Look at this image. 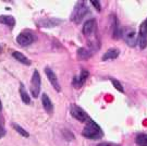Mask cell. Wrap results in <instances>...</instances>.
Returning a JSON list of instances; mask_svg holds the SVG:
<instances>
[{"mask_svg":"<svg viewBox=\"0 0 147 146\" xmlns=\"http://www.w3.org/2000/svg\"><path fill=\"white\" fill-rule=\"evenodd\" d=\"M82 135L86 139H89V140H99L104 136V132L101 130V128L94 120L88 119L85 128L82 131Z\"/></svg>","mask_w":147,"mask_h":146,"instance_id":"cell-1","label":"cell"},{"mask_svg":"<svg viewBox=\"0 0 147 146\" xmlns=\"http://www.w3.org/2000/svg\"><path fill=\"white\" fill-rule=\"evenodd\" d=\"M88 12L89 9L87 7V3L85 1H79L74 7V10L72 12V16H71V20L75 24H80Z\"/></svg>","mask_w":147,"mask_h":146,"instance_id":"cell-2","label":"cell"},{"mask_svg":"<svg viewBox=\"0 0 147 146\" xmlns=\"http://www.w3.org/2000/svg\"><path fill=\"white\" fill-rule=\"evenodd\" d=\"M121 36L124 39L127 46L130 47H135L137 45V33L134 28L132 27H124L122 30Z\"/></svg>","mask_w":147,"mask_h":146,"instance_id":"cell-3","label":"cell"},{"mask_svg":"<svg viewBox=\"0 0 147 146\" xmlns=\"http://www.w3.org/2000/svg\"><path fill=\"white\" fill-rule=\"evenodd\" d=\"M40 89H42V78L38 70H34L31 80V94L34 98H37L40 94Z\"/></svg>","mask_w":147,"mask_h":146,"instance_id":"cell-4","label":"cell"},{"mask_svg":"<svg viewBox=\"0 0 147 146\" xmlns=\"http://www.w3.org/2000/svg\"><path fill=\"white\" fill-rule=\"evenodd\" d=\"M36 41V36L32 33L31 31H23L21 32L18 37H16V43L22 46V47H26V46H30L31 44Z\"/></svg>","mask_w":147,"mask_h":146,"instance_id":"cell-5","label":"cell"},{"mask_svg":"<svg viewBox=\"0 0 147 146\" xmlns=\"http://www.w3.org/2000/svg\"><path fill=\"white\" fill-rule=\"evenodd\" d=\"M70 114H71V116L73 117L74 119L81 121V122H85V121L87 122L89 119L87 114L81 107H79L78 105H74V104L71 105V107H70Z\"/></svg>","mask_w":147,"mask_h":146,"instance_id":"cell-6","label":"cell"},{"mask_svg":"<svg viewBox=\"0 0 147 146\" xmlns=\"http://www.w3.org/2000/svg\"><path fill=\"white\" fill-rule=\"evenodd\" d=\"M137 44L140 45L141 49H145L147 47V19L140 26L138 36H137Z\"/></svg>","mask_w":147,"mask_h":146,"instance_id":"cell-7","label":"cell"},{"mask_svg":"<svg viewBox=\"0 0 147 146\" xmlns=\"http://www.w3.org/2000/svg\"><path fill=\"white\" fill-rule=\"evenodd\" d=\"M88 76H89L88 71L87 70H82L79 75L74 76L73 81H72V85H73L74 89H81L84 85L85 82H86V80L88 78Z\"/></svg>","mask_w":147,"mask_h":146,"instance_id":"cell-8","label":"cell"},{"mask_svg":"<svg viewBox=\"0 0 147 146\" xmlns=\"http://www.w3.org/2000/svg\"><path fill=\"white\" fill-rule=\"evenodd\" d=\"M45 73H46V76H47L48 81L50 82V84L53 85V87L57 92H60L61 91V87H60V83L58 81V78L56 75V73L53 72V70H51V68H46L45 69Z\"/></svg>","mask_w":147,"mask_h":146,"instance_id":"cell-9","label":"cell"},{"mask_svg":"<svg viewBox=\"0 0 147 146\" xmlns=\"http://www.w3.org/2000/svg\"><path fill=\"white\" fill-rule=\"evenodd\" d=\"M111 19H112V37L115 38V39H118V38H120L121 37V33H122V30H121L120 27V22L118 20V18H117L115 14H111Z\"/></svg>","mask_w":147,"mask_h":146,"instance_id":"cell-10","label":"cell"},{"mask_svg":"<svg viewBox=\"0 0 147 146\" xmlns=\"http://www.w3.org/2000/svg\"><path fill=\"white\" fill-rule=\"evenodd\" d=\"M60 22L61 21L58 19H42L37 21V25L40 27H53V26L58 25Z\"/></svg>","mask_w":147,"mask_h":146,"instance_id":"cell-11","label":"cell"},{"mask_svg":"<svg viewBox=\"0 0 147 146\" xmlns=\"http://www.w3.org/2000/svg\"><path fill=\"white\" fill-rule=\"evenodd\" d=\"M93 55H94V51L86 47L79 48V49H78V52H76V56H78V58H79L80 60H87V59H89Z\"/></svg>","mask_w":147,"mask_h":146,"instance_id":"cell-12","label":"cell"},{"mask_svg":"<svg viewBox=\"0 0 147 146\" xmlns=\"http://www.w3.org/2000/svg\"><path fill=\"white\" fill-rule=\"evenodd\" d=\"M120 55V50L118 48H110L108 49L106 53H104L102 56V61H107V60H113V59H117Z\"/></svg>","mask_w":147,"mask_h":146,"instance_id":"cell-13","label":"cell"},{"mask_svg":"<svg viewBox=\"0 0 147 146\" xmlns=\"http://www.w3.org/2000/svg\"><path fill=\"white\" fill-rule=\"evenodd\" d=\"M42 107H44V109L46 110L48 114L53 112V103H51L50 98L48 97V95L45 94V93H42Z\"/></svg>","mask_w":147,"mask_h":146,"instance_id":"cell-14","label":"cell"},{"mask_svg":"<svg viewBox=\"0 0 147 146\" xmlns=\"http://www.w3.org/2000/svg\"><path fill=\"white\" fill-rule=\"evenodd\" d=\"M12 57L14 58L16 60H18L19 62L23 63V64H25V66H30V64H31V60H30L27 57H25L22 52L13 51L12 52Z\"/></svg>","mask_w":147,"mask_h":146,"instance_id":"cell-15","label":"cell"},{"mask_svg":"<svg viewBox=\"0 0 147 146\" xmlns=\"http://www.w3.org/2000/svg\"><path fill=\"white\" fill-rule=\"evenodd\" d=\"M0 23L12 28L13 26L16 25V19L12 16H5V14H3V16H0Z\"/></svg>","mask_w":147,"mask_h":146,"instance_id":"cell-16","label":"cell"},{"mask_svg":"<svg viewBox=\"0 0 147 146\" xmlns=\"http://www.w3.org/2000/svg\"><path fill=\"white\" fill-rule=\"evenodd\" d=\"M19 92H20V96H21L22 101L26 105L30 104V103H31V97H30V95L27 94L26 89H25V86L22 83H20V89H19Z\"/></svg>","mask_w":147,"mask_h":146,"instance_id":"cell-17","label":"cell"},{"mask_svg":"<svg viewBox=\"0 0 147 146\" xmlns=\"http://www.w3.org/2000/svg\"><path fill=\"white\" fill-rule=\"evenodd\" d=\"M135 143L138 146H147V134L140 133L135 137Z\"/></svg>","mask_w":147,"mask_h":146,"instance_id":"cell-18","label":"cell"},{"mask_svg":"<svg viewBox=\"0 0 147 146\" xmlns=\"http://www.w3.org/2000/svg\"><path fill=\"white\" fill-rule=\"evenodd\" d=\"M12 128H13L20 135L24 136V137H28V136H30V133H28L27 131H25V129H23L21 125L16 124V123H12Z\"/></svg>","mask_w":147,"mask_h":146,"instance_id":"cell-19","label":"cell"},{"mask_svg":"<svg viewBox=\"0 0 147 146\" xmlns=\"http://www.w3.org/2000/svg\"><path fill=\"white\" fill-rule=\"evenodd\" d=\"M110 82L112 83L113 85V87L118 91V92H120V93H124V89H123V85L118 81L116 78H110Z\"/></svg>","mask_w":147,"mask_h":146,"instance_id":"cell-20","label":"cell"},{"mask_svg":"<svg viewBox=\"0 0 147 146\" xmlns=\"http://www.w3.org/2000/svg\"><path fill=\"white\" fill-rule=\"evenodd\" d=\"M63 136H64L67 140H70V141L74 140V135L72 134V132H71V131L63 130Z\"/></svg>","mask_w":147,"mask_h":146,"instance_id":"cell-21","label":"cell"},{"mask_svg":"<svg viewBox=\"0 0 147 146\" xmlns=\"http://www.w3.org/2000/svg\"><path fill=\"white\" fill-rule=\"evenodd\" d=\"M90 3L94 5L95 9L98 11V12L101 11V3H100V1H98V0H92V1H90Z\"/></svg>","mask_w":147,"mask_h":146,"instance_id":"cell-22","label":"cell"},{"mask_svg":"<svg viewBox=\"0 0 147 146\" xmlns=\"http://www.w3.org/2000/svg\"><path fill=\"white\" fill-rule=\"evenodd\" d=\"M97 146H121V145L116 144V143H111V142H102V143H99Z\"/></svg>","mask_w":147,"mask_h":146,"instance_id":"cell-23","label":"cell"},{"mask_svg":"<svg viewBox=\"0 0 147 146\" xmlns=\"http://www.w3.org/2000/svg\"><path fill=\"white\" fill-rule=\"evenodd\" d=\"M5 134H7V131H5V129L2 126V124L0 123V139H1V137H3Z\"/></svg>","mask_w":147,"mask_h":146,"instance_id":"cell-24","label":"cell"},{"mask_svg":"<svg viewBox=\"0 0 147 146\" xmlns=\"http://www.w3.org/2000/svg\"><path fill=\"white\" fill-rule=\"evenodd\" d=\"M2 111V103H1V99H0V112Z\"/></svg>","mask_w":147,"mask_h":146,"instance_id":"cell-25","label":"cell"},{"mask_svg":"<svg viewBox=\"0 0 147 146\" xmlns=\"http://www.w3.org/2000/svg\"><path fill=\"white\" fill-rule=\"evenodd\" d=\"M0 51H1V46H0Z\"/></svg>","mask_w":147,"mask_h":146,"instance_id":"cell-26","label":"cell"}]
</instances>
